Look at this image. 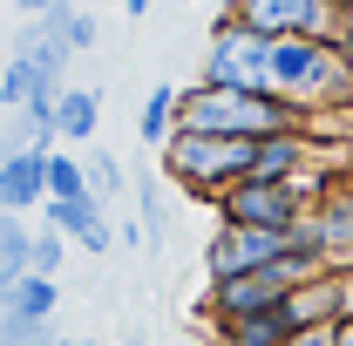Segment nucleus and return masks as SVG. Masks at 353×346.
Wrapping results in <instances>:
<instances>
[{
    "label": "nucleus",
    "mask_w": 353,
    "mask_h": 346,
    "mask_svg": "<svg viewBox=\"0 0 353 346\" xmlns=\"http://www.w3.org/2000/svg\"><path fill=\"white\" fill-rule=\"evenodd\" d=\"M82 163H88V183H95V197H102V204H109V197H123V170H116V156H109V150H88Z\"/></svg>",
    "instance_id": "nucleus-21"
},
{
    "label": "nucleus",
    "mask_w": 353,
    "mask_h": 346,
    "mask_svg": "<svg viewBox=\"0 0 353 346\" xmlns=\"http://www.w3.org/2000/svg\"><path fill=\"white\" fill-rule=\"evenodd\" d=\"M285 346H333V326H306V333H292Z\"/></svg>",
    "instance_id": "nucleus-23"
},
{
    "label": "nucleus",
    "mask_w": 353,
    "mask_h": 346,
    "mask_svg": "<svg viewBox=\"0 0 353 346\" xmlns=\"http://www.w3.org/2000/svg\"><path fill=\"white\" fill-rule=\"evenodd\" d=\"M123 14H130V21H143V14H150V0H123Z\"/></svg>",
    "instance_id": "nucleus-25"
},
{
    "label": "nucleus",
    "mask_w": 353,
    "mask_h": 346,
    "mask_svg": "<svg viewBox=\"0 0 353 346\" xmlns=\"http://www.w3.org/2000/svg\"><path fill=\"white\" fill-rule=\"evenodd\" d=\"M312 204L299 197V183H272V176H238L218 197V217L231 224H265V231H292Z\"/></svg>",
    "instance_id": "nucleus-7"
},
{
    "label": "nucleus",
    "mask_w": 353,
    "mask_h": 346,
    "mask_svg": "<svg viewBox=\"0 0 353 346\" xmlns=\"http://www.w3.org/2000/svg\"><path fill=\"white\" fill-rule=\"evenodd\" d=\"M292 333H299V326H292V312L279 305V312H252V319L218 326V346H285Z\"/></svg>",
    "instance_id": "nucleus-15"
},
{
    "label": "nucleus",
    "mask_w": 353,
    "mask_h": 346,
    "mask_svg": "<svg viewBox=\"0 0 353 346\" xmlns=\"http://www.w3.org/2000/svg\"><path fill=\"white\" fill-rule=\"evenodd\" d=\"M14 7H28V14H48V7H54V0H14Z\"/></svg>",
    "instance_id": "nucleus-26"
},
{
    "label": "nucleus",
    "mask_w": 353,
    "mask_h": 346,
    "mask_svg": "<svg viewBox=\"0 0 353 346\" xmlns=\"http://www.w3.org/2000/svg\"><path fill=\"white\" fill-rule=\"evenodd\" d=\"M312 224H319L333 265H353V190H326V197L312 204Z\"/></svg>",
    "instance_id": "nucleus-13"
},
{
    "label": "nucleus",
    "mask_w": 353,
    "mask_h": 346,
    "mask_svg": "<svg viewBox=\"0 0 353 346\" xmlns=\"http://www.w3.org/2000/svg\"><path fill=\"white\" fill-rule=\"evenodd\" d=\"M279 258H285V231L231 224V217H218V231H211V245H204L211 285H218V278H238V272H259V265H279Z\"/></svg>",
    "instance_id": "nucleus-8"
},
{
    "label": "nucleus",
    "mask_w": 353,
    "mask_h": 346,
    "mask_svg": "<svg viewBox=\"0 0 353 346\" xmlns=\"http://www.w3.org/2000/svg\"><path fill=\"white\" fill-rule=\"evenodd\" d=\"M136 204H143V231H150V245H163V231H170V204H163V190H157V183H143V190H136Z\"/></svg>",
    "instance_id": "nucleus-22"
},
{
    "label": "nucleus",
    "mask_w": 353,
    "mask_h": 346,
    "mask_svg": "<svg viewBox=\"0 0 353 346\" xmlns=\"http://www.w3.org/2000/svg\"><path fill=\"white\" fill-rule=\"evenodd\" d=\"M48 319H54V278L41 272H28V278H14L7 285V312H0V346H48Z\"/></svg>",
    "instance_id": "nucleus-9"
},
{
    "label": "nucleus",
    "mask_w": 353,
    "mask_h": 346,
    "mask_svg": "<svg viewBox=\"0 0 353 346\" xmlns=\"http://www.w3.org/2000/svg\"><path fill=\"white\" fill-rule=\"evenodd\" d=\"M259 170V136H211V130H176L163 143V176L183 183L190 197L218 204L238 176Z\"/></svg>",
    "instance_id": "nucleus-3"
},
{
    "label": "nucleus",
    "mask_w": 353,
    "mask_h": 346,
    "mask_svg": "<svg viewBox=\"0 0 353 346\" xmlns=\"http://www.w3.org/2000/svg\"><path fill=\"white\" fill-rule=\"evenodd\" d=\"M272 95H285L299 116H319L353 95V54L319 34H279L272 41Z\"/></svg>",
    "instance_id": "nucleus-1"
},
{
    "label": "nucleus",
    "mask_w": 353,
    "mask_h": 346,
    "mask_svg": "<svg viewBox=\"0 0 353 346\" xmlns=\"http://www.w3.org/2000/svg\"><path fill=\"white\" fill-rule=\"evenodd\" d=\"M48 150L34 143H14L7 156H0V204L7 211H48Z\"/></svg>",
    "instance_id": "nucleus-10"
},
{
    "label": "nucleus",
    "mask_w": 353,
    "mask_h": 346,
    "mask_svg": "<svg viewBox=\"0 0 353 346\" xmlns=\"http://www.w3.org/2000/svg\"><path fill=\"white\" fill-rule=\"evenodd\" d=\"M41 217H48V224H61V231H68L82 252H95V258L116 245V231H109V217H102V197H95V190H75V197H48V211H41Z\"/></svg>",
    "instance_id": "nucleus-12"
},
{
    "label": "nucleus",
    "mask_w": 353,
    "mask_h": 346,
    "mask_svg": "<svg viewBox=\"0 0 353 346\" xmlns=\"http://www.w3.org/2000/svg\"><path fill=\"white\" fill-rule=\"evenodd\" d=\"M340 272H347V312H353V265H340Z\"/></svg>",
    "instance_id": "nucleus-27"
},
{
    "label": "nucleus",
    "mask_w": 353,
    "mask_h": 346,
    "mask_svg": "<svg viewBox=\"0 0 353 346\" xmlns=\"http://www.w3.org/2000/svg\"><path fill=\"white\" fill-rule=\"evenodd\" d=\"M285 312H292V326H299V333H306V326H333V319H347V272H340V265H326V272L299 278V285H292V299H285Z\"/></svg>",
    "instance_id": "nucleus-11"
},
{
    "label": "nucleus",
    "mask_w": 353,
    "mask_h": 346,
    "mask_svg": "<svg viewBox=\"0 0 353 346\" xmlns=\"http://www.w3.org/2000/svg\"><path fill=\"white\" fill-rule=\"evenodd\" d=\"M48 346H82V340H48Z\"/></svg>",
    "instance_id": "nucleus-28"
},
{
    "label": "nucleus",
    "mask_w": 353,
    "mask_h": 346,
    "mask_svg": "<svg viewBox=\"0 0 353 346\" xmlns=\"http://www.w3.org/2000/svg\"><path fill=\"white\" fill-rule=\"evenodd\" d=\"M95 123H102V95L61 88V143H95Z\"/></svg>",
    "instance_id": "nucleus-18"
},
{
    "label": "nucleus",
    "mask_w": 353,
    "mask_h": 346,
    "mask_svg": "<svg viewBox=\"0 0 353 346\" xmlns=\"http://www.w3.org/2000/svg\"><path fill=\"white\" fill-rule=\"evenodd\" d=\"M28 272H34V224H28V211H7V224H0V285H14Z\"/></svg>",
    "instance_id": "nucleus-16"
},
{
    "label": "nucleus",
    "mask_w": 353,
    "mask_h": 346,
    "mask_svg": "<svg viewBox=\"0 0 353 346\" xmlns=\"http://www.w3.org/2000/svg\"><path fill=\"white\" fill-rule=\"evenodd\" d=\"M68 245H75V238H68L61 224H41V231H34V272H41V278H61V265H68Z\"/></svg>",
    "instance_id": "nucleus-19"
},
{
    "label": "nucleus",
    "mask_w": 353,
    "mask_h": 346,
    "mask_svg": "<svg viewBox=\"0 0 353 346\" xmlns=\"http://www.w3.org/2000/svg\"><path fill=\"white\" fill-rule=\"evenodd\" d=\"M204 82H218V88H272V34H259V28H245V21L224 14L211 48H204Z\"/></svg>",
    "instance_id": "nucleus-5"
},
{
    "label": "nucleus",
    "mask_w": 353,
    "mask_h": 346,
    "mask_svg": "<svg viewBox=\"0 0 353 346\" xmlns=\"http://www.w3.org/2000/svg\"><path fill=\"white\" fill-rule=\"evenodd\" d=\"M176 116H183V88L157 82V88H150V95H143V109H136V136L163 150V143H170V136H176Z\"/></svg>",
    "instance_id": "nucleus-14"
},
{
    "label": "nucleus",
    "mask_w": 353,
    "mask_h": 346,
    "mask_svg": "<svg viewBox=\"0 0 353 346\" xmlns=\"http://www.w3.org/2000/svg\"><path fill=\"white\" fill-rule=\"evenodd\" d=\"M306 116L272 95V88H218V82H197L183 88V116L176 130H211V136H279V130H299Z\"/></svg>",
    "instance_id": "nucleus-2"
},
{
    "label": "nucleus",
    "mask_w": 353,
    "mask_h": 346,
    "mask_svg": "<svg viewBox=\"0 0 353 346\" xmlns=\"http://www.w3.org/2000/svg\"><path fill=\"white\" fill-rule=\"evenodd\" d=\"M231 21H245V28H259V34H319V41H340L347 48V28L353 14L340 0H231L224 7Z\"/></svg>",
    "instance_id": "nucleus-4"
},
{
    "label": "nucleus",
    "mask_w": 353,
    "mask_h": 346,
    "mask_svg": "<svg viewBox=\"0 0 353 346\" xmlns=\"http://www.w3.org/2000/svg\"><path fill=\"white\" fill-rule=\"evenodd\" d=\"M306 272L299 265H259V272H238V278H218L211 285V299H204V319L211 326H231V319H252V312H279V305L292 299V285H299Z\"/></svg>",
    "instance_id": "nucleus-6"
},
{
    "label": "nucleus",
    "mask_w": 353,
    "mask_h": 346,
    "mask_svg": "<svg viewBox=\"0 0 353 346\" xmlns=\"http://www.w3.org/2000/svg\"><path fill=\"white\" fill-rule=\"evenodd\" d=\"M48 190H54V197H75V190H95V183H88V163L61 156V150H48Z\"/></svg>",
    "instance_id": "nucleus-20"
},
{
    "label": "nucleus",
    "mask_w": 353,
    "mask_h": 346,
    "mask_svg": "<svg viewBox=\"0 0 353 346\" xmlns=\"http://www.w3.org/2000/svg\"><path fill=\"white\" fill-rule=\"evenodd\" d=\"M333 346H353V312H347V319H333Z\"/></svg>",
    "instance_id": "nucleus-24"
},
{
    "label": "nucleus",
    "mask_w": 353,
    "mask_h": 346,
    "mask_svg": "<svg viewBox=\"0 0 353 346\" xmlns=\"http://www.w3.org/2000/svg\"><path fill=\"white\" fill-rule=\"evenodd\" d=\"M82 346H95V340H82Z\"/></svg>",
    "instance_id": "nucleus-29"
},
{
    "label": "nucleus",
    "mask_w": 353,
    "mask_h": 346,
    "mask_svg": "<svg viewBox=\"0 0 353 346\" xmlns=\"http://www.w3.org/2000/svg\"><path fill=\"white\" fill-rule=\"evenodd\" d=\"M34 21H41L48 41H61L68 54L95 48V14H82V7H61V0H54V7H48V14H34Z\"/></svg>",
    "instance_id": "nucleus-17"
}]
</instances>
